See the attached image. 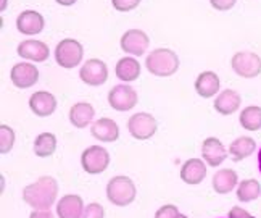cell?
Returning a JSON list of instances; mask_svg holds the SVG:
<instances>
[{
    "mask_svg": "<svg viewBox=\"0 0 261 218\" xmlns=\"http://www.w3.org/2000/svg\"><path fill=\"white\" fill-rule=\"evenodd\" d=\"M58 183L52 176H41L23 189V201L34 210H48L57 201Z\"/></svg>",
    "mask_w": 261,
    "mask_h": 218,
    "instance_id": "1",
    "label": "cell"
},
{
    "mask_svg": "<svg viewBox=\"0 0 261 218\" xmlns=\"http://www.w3.org/2000/svg\"><path fill=\"white\" fill-rule=\"evenodd\" d=\"M145 66L152 75L168 78L179 70V57L171 49H155L145 58Z\"/></svg>",
    "mask_w": 261,
    "mask_h": 218,
    "instance_id": "2",
    "label": "cell"
},
{
    "mask_svg": "<svg viewBox=\"0 0 261 218\" xmlns=\"http://www.w3.org/2000/svg\"><path fill=\"white\" fill-rule=\"evenodd\" d=\"M137 187L134 181L127 176H115L107 184V197L108 201L118 205L126 207L136 201Z\"/></svg>",
    "mask_w": 261,
    "mask_h": 218,
    "instance_id": "3",
    "label": "cell"
},
{
    "mask_svg": "<svg viewBox=\"0 0 261 218\" xmlns=\"http://www.w3.org/2000/svg\"><path fill=\"white\" fill-rule=\"evenodd\" d=\"M83 57L84 47L76 39H63L55 47V60L60 66L66 68V70L77 66L83 62Z\"/></svg>",
    "mask_w": 261,
    "mask_h": 218,
    "instance_id": "4",
    "label": "cell"
},
{
    "mask_svg": "<svg viewBox=\"0 0 261 218\" xmlns=\"http://www.w3.org/2000/svg\"><path fill=\"white\" fill-rule=\"evenodd\" d=\"M230 66L237 76L252 79L261 75V57L255 52L242 51L230 58Z\"/></svg>",
    "mask_w": 261,
    "mask_h": 218,
    "instance_id": "5",
    "label": "cell"
},
{
    "mask_svg": "<svg viewBox=\"0 0 261 218\" xmlns=\"http://www.w3.org/2000/svg\"><path fill=\"white\" fill-rule=\"evenodd\" d=\"M81 165L89 175L103 173L110 165V154L102 146H90L81 155Z\"/></svg>",
    "mask_w": 261,
    "mask_h": 218,
    "instance_id": "6",
    "label": "cell"
},
{
    "mask_svg": "<svg viewBox=\"0 0 261 218\" xmlns=\"http://www.w3.org/2000/svg\"><path fill=\"white\" fill-rule=\"evenodd\" d=\"M127 130L134 139L147 141L152 136H155V133L158 130V123L153 115L145 113V112H139L129 118Z\"/></svg>",
    "mask_w": 261,
    "mask_h": 218,
    "instance_id": "7",
    "label": "cell"
},
{
    "mask_svg": "<svg viewBox=\"0 0 261 218\" xmlns=\"http://www.w3.org/2000/svg\"><path fill=\"white\" fill-rule=\"evenodd\" d=\"M139 102V95L133 86L127 84H118L112 87L108 92V104L116 112H127L133 110Z\"/></svg>",
    "mask_w": 261,
    "mask_h": 218,
    "instance_id": "8",
    "label": "cell"
},
{
    "mask_svg": "<svg viewBox=\"0 0 261 218\" xmlns=\"http://www.w3.org/2000/svg\"><path fill=\"white\" fill-rule=\"evenodd\" d=\"M79 78L87 86H102L108 79V66L98 58H90L81 66Z\"/></svg>",
    "mask_w": 261,
    "mask_h": 218,
    "instance_id": "9",
    "label": "cell"
},
{
    "mask_svg": "<svg viewBox=\"0 0 261 218\" xmlns=\"http://www.w3.org/2000/svg\"><path fill=\"white\" fill-rule=\"evenodd\" d=\"M119 45H121L123 51L129 55L142 57L150 45V39L142 29H129V31H126L121 36Z\"/></svg>",
    "mask_w": 261,
    "mask_h": 218,
    "instance_id": "10",
    "label": "cell"
},
{
    "mask_svg": "<svg viewBox=\"0 0 261 218\" xmlns=\"http://www.w3.org/2000/svg\"><path fill=\"white\" fill-rule=\"evenodd\" d=\"M10 79L15 87L18 89H28L37 83L39 79V70L29 62L16 63L12 71H10Z\"/></svg>",
    "mask_w": 261,
    "mask_h": 218,
    "instance_id": "11",
    "label": "cell"
},
{
    "mask_svg": "<svg viewBox=\"0 0 261 218\" xmlns=\"http://www.w3.org/2000/svg\"><path fill=\"white\" fill-rule=\"evenodd\" d=\"M44 26H45L44 16L39 12H34V10H24V12H21L16 18L18 31L26 36L41 34L44 31Z\"/></svg>",
    "mask_w": 261,
    "mask_h": 218,
    "instance_id": "12",
    "label": "cell"
},
{
    "mask_svg": "<svg viewBox=\"0 0 261 218\" xmlns=\"http://www.w3.org/2000/svg\"><path fill=\"white\" fill-rule=\"evenodd\" d=\"M84 201L77 194H66L57 204L58 218H83Z\"/></svg>",
    "mask_w": 261,
    "mask_h": 218,
    "instance_id": "13",
    "label": "cell"
},
{
    "mask_svg": "<svg viewBox=\"0 0 261 218\" xmlns=\"http://www.w3.org/2000/svg\"><path fill=\"white\" fill-rule=\"evenodd\" d=\"M202 155H203V162L215 168L226 160L227 151L218 137H206L202 144Z\"/></svg>",
    "mask_w": 261,
    "mask_h": 218,
    "instance_id": "14",
    "label": "cell"
},
{
    "mask_svg": "<svg viewBox=\"0 0 261 218\" xmlns=\"http://www.w3.org/2000/svg\"><path fill=\"white\" fill-rule=\"evenodd\" d=\"M18 55L21 58H26V60H29V62L42 63L48 58L50 51L42 41L28 39V41H23L21 44L18 45Z\"/></svg>",
    "mask_w": 261,
    "mask_h": 218,
    "instance_id": "15",
    "label": "cell"
},
{
    "mask_svg": "<svg viewBox=\"0 0 261 218\" xmlns=\"http://www.w3.org/2000/svg\"><path fill=\"white\" fill-rule=\"evenodd\" d=\"M29 108L37 116H50L57 108V99L47 91H37L29 97Z\"/></svg>",
    "mask_w": 261,
    "mask_h": 218,
    "instance_id": "16",
    "label": "cell"
},
{
    "mask_svg": "<svg viewBox=\"0 0 261 218\" xmlns=\"http://www.w3.org/2000/svg\"><path fill=\"white\" fill-rule=\"evenodd\" d=\"M90 134L102 142H115L119 137V128L112 118H98L90 126Z\"/></svg>",
    "mask_w": 261,
    "mask_h": 218,
    "instance_id": "17",
    "label": "cell"
},
{
    "mask_svg": "<svg viewBox=\"0 0 261 218\" xmlns=\"http://www.w3.org/2000/svg\"><path fill=\"white\" fill-rule=\"evenodd\" d=\"M206 176V165L200 158H190L180 168V180L187 184H200Z\"/></svg>",
    "mask_w": 261,
    "mask_h": 218,
    "instance_id": "18",
    "label": "cell"
},
{
    "mask_svg": "<svg viewBox=\"0 0 261 218\" xmlns=\"http://www.w3.org/2000/svg\"><path fill=\"white\" fill-rule=\"evenodd\" d=\"M240 104H242V97L234 89H226L215 99V110L221 115H232L236 113Z\"/></svg>",
    "mask_w": 261,
    "mask_h": 218,
    "instance_id": "19",
    "label": "cell"
},
{
    "mask_svg": "<svg viewBox=\"0 0 261 218\" xmlns=\"http://www.w3.org/2000/svg\"><path fill=\"white\" fill-rule=\"evenodd\" d=\"M219 87H221L219 76L215 71H203L195 79V91L203 99H210V97L216 95Z\"/></svg>",
    "mask_w": 261,
    "mask_h": 218,
    "instance_id": "20",
    "label": "cell"
},
{
    "mask_svg": "<svg viewBox=\"0 0 261 218\" xmlns=\"http://www.w3.org/2000/svg\"><path fill=\"white\" fill-rule=\"evenodd\" d=\"M239 176L232 168H223L215 173L213 176V189L218 194H229L237 187Z\"/></svg>",
    "mask_w": 261,
    "mask_h": 218,
    "instance_id": "21",
    "label": "cell"
},
{
    "mask_svg": "<svg viewBox=\"0 0 261 218\" xmlns=\"http://www.w3.org/2000/svg\"><path fill=\"white\" fill-rule=\"evenodd\" d=\"M94 116L95 110L89 102H77L69 110V122L76 128H86L87 125L92 123Z\"/></svg>",
    "mask_w": 261,
    "mask_h": 218,
    "instance_id": "22",
    "label": "cell"
},
{
    "mask_svg": "<svg viewBox=\"0 0 261 218\" xmlns=\"http://www.w3.org/2000/svg\"><path fill=\"white\" fill-rule=\"evenodd\" d=\"M256 149V142L253 137L248 136H240L237 139H234L229 146V154L232 157L234 162H242L244 158L250 157Z\"/></svg>",
    "mask_w": 261,
    "mask_h": 218,
    "instance_id": "23",
    "label": "cell"
},
{
    "mask_svg": "<svg viewBox=\"0 0 261 218\" xmlns=\"http://www.w3.org/2000/svg\"><path fill=\"white\" fill-rule=\"evenodd\" d=\"M115 71L118 79H121L124 83H133L140 76V63L137 62V58L124 57L121 60H118Z\"/></svg>",
    "mask_w": 261,
    "mask_h": 218,
    "instance_id": "24",
    "label": "cell"
},
{
    "mask_svg": "<svg viewBox=\"0 0 261 218\" xmlns=\"http://www.w3.org/2000/svg\"><path fill=\"white\" fill-rule=\"evenodd\" d=\"M239 122L242 125L244 130H247V131L261 130V107H258V105L245 107L244 110L240 112Z\"/></svg>",
    "mask_w": 261,
    "mask_h": 218,
    "instance_id": "25",
    "label": "cell"
},
{
    "mask_svg": "<svg viewBox=\"0 0 261 218\" xmlns=\"http://www.w3.org/2000/svg\"><path fill=\"white\" fill-rule=\"evenodd\" d=\"M259 196H261V184L256 180H253V178L240 181V184L237 186V199L240 202L256 201Z\"/></svg>",
    "mask_w": 261,
    "mask_h": 218,
    "instance_id": "26",
    "label": "cell"
},
{
    "mask_svg": "<svg viewBox=\"0 0 261 218\" xmlns=\"http://www.w3.org/2000/svg\"><path fill=\"white\" fill-rule=\"evenodd\" d=\"M57 151V137L52 133H42L34 141V154L37 157H50Z\"/></svg>",
    "mask_w": 261,
    "mask_h": 218,
    "instance_id": "27",
    "label": "cell"
},
{
    "mask_svg": "<svg viewBox=\"0 0 261 218\" xmlns=\"http://www.w3.org/2000/svg\"><path fill=\"white\" fill-rule=\"evenodd\" d=\"M15 144V131L8 125L0 126V152L8 154Z\"/></svg>",
    "mask_w": 261,
    "mask_h": 218,
    "instance_id": "28",
    "label": "cell"
},
{
    "mask_svg": "<svg viewBox=\"0 0 261 218\" xmlns=\"http://www.w3.org/2000/svg\"><path fill=\"white\" fill-rule=\"evenodd\" d=\"M83 218H105V209H103V205L102 204H97V202L89 204L86 209H84Z\"/></svg>",
    "mask_w": 261,
    "mask_h": 218,
    "instance_id": "29",
    "label": "cell"
},
{
    "mask_svg": "<svg viewBox=\"0 0 261 218\" xmlns=\"http://www.w3.org/2000/svg\"><path fill=\"white\" fill-rule=\"evenodd\" d=\"M179 210L177 207L173 204H166L163 207H160L155 213V218H179Z\"/></svg>",
    "mask_w": 261,
    "mask_h": 218,
    "instance_id": "30",
    "label": "cell"
},
{
    "mask_svg": "<svg viewBox=\"0 0 261 218\" xmlns=\"http://www.w3.org/2000/svg\"><path fill=\"white\" fill-rule=\"evenodd\" d=\"M112 4L118 12H130L140 4V0H112Z\"/></svg>",
    "mask_w": 261,
    "mask_h": 218,
    "instance_id": "31",
    "label": "cell"
},
{
    "mask_svg": "<svg viewBox=\"0 0 261 218\" xmlns=\"http://www.w3.org/2000/svg\"><path fill=\"white\" fill-rule=\"evenodd\" d=\"M210 4L215 10H219V12H227V10L232 8L237 0H210Z\"/></svg>",
    "mask_w": 261,
    "mask_h": 218,
    "instance_id": "32",
    "label": "cell"
},
{
    "mask_svg": "<svg viewBox=\"0 0 261 218\" xmlns=\"http://www.w3.org/2000/svg\"><path fill=\"white\" fill-rule=\"evenodd\" d=\"M229 218H255V216H252L247 210L240 209V207H232L229 212Z\"/></svg>",
    "mask_w": 261,
    "mask_h": 218,
    "instance_id": "33",
    "label": "cell"
},
{
    "mask_svg": "<svg viewBox=\"0 0 261 218\" xmlns=\"http://www.w3.org/2000/svg\"><path fill=\"white\" fill-rule=\"evenodd\" d=\"M29 218H55V215L50 210H34Z\"/></svg>",
    "mask_w": 261,
    "mask_h": 218,
    "instance_id": "34",
    "label": "cell"
},
{
    "mask_svg": "<svg viewBox=\"0 0 261 218\" xmlns=\"http://www.w3.org/2000/svg\"><path fill=\"white\" fill-rule=\"evenodd\" d=\"M57 4H60L62 7H69V5H73V4H76L77 0H55Z\"/></svg>",
    "mask_w": 261,
    "mask_h": 218,
    "instance_id": "35",
    "label": "cell"
},
{
    "mask_svg": "<svg viewBox=\"0 0 261 218\" xmlns=\"http://www.w3.org/2000/svg\"><path fill=\"white\" fill-rule=\"evenodd\" d=\"M258 166H259V173H261V149H259V152H258Z\"/></svg>",
    "mask_w": 261,
    "mask_h": 218,
    "instance_id": "36",
    "label": "cell"
},
{
    "mask_svg": "<svg viewBox=\"0 0 261 218\" xmlns=\"http://www.w3.org/2000/svg\"><path fill=\"white\" fill-rule=\"evenodd\" d=\"M179 218H187L186 215H179Z\"/></svg>",
    "mask_w": 261,
    "mask_h": 218,
    "instance_id": "37",
    "label": "cell"
}]
</instances>
